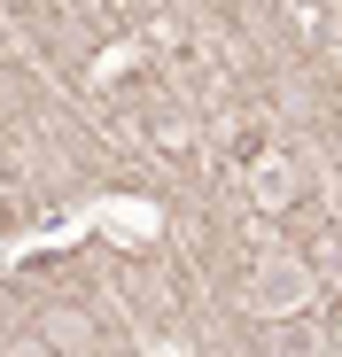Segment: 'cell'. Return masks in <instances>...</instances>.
Segmentation results:
<instances>
[{
	"label": "cell",
	"instance_id": "cell-2",
	"mask_svg": "<svg viewBox=\"0 0 342 357\" xmlns=\"http://www.w3.org/2000/svg\"><path fill=\"white\" fill-rule=\"evenodd\" d=\"M304 295H311V280H304L288 257H280V264H265V287H257V303H265V311H296Z\"/></svg>",
	"mask_w": 342,
	"mask_h": 357
},
{
	"label": "cell",
	"instance_id": "cell-3",
	"mask_svg": "<svg viewBox=\"0 0 342 357\" xmlns=\"http://www.w3.org/2000/svg\"><path fill=\"white\" fill-rule=\"evenodd\" d=\"M0 357H54L39 334H16V342H0Z\"/></svg>",
	"mask_w": 342,
	"mask_h": 357
},
{
	"label": "cell",
	"instance_id": "cell-1",
	"mask_svg": "<svg viewBox=\"0 0 342 357\" xmlns=\"http://www.w3.org/2000/svg\"><path fill=\"white\" fill-rule=\"evenodd\" d=\"M31 334H39L54 357H94V349H101V319H94L86 303H47V311L31 319Z\"/></svg>",
	"mask_w": 342,
	"mask_h": 357
}]
</instances>
